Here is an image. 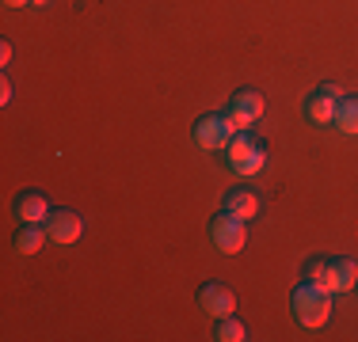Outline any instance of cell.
I'll return each mask as SVG.
<instances>
[{"label":"cell","mask_w":358,"mask_h":342,"mask_svg":"<svg viewBox=\"0 0 358 342\" xmlns=\"http://www.w3.org/2000/svg\"><path fill=\"white\" fill-rule=\"evenodd\" d=\"M84 232V221L76 217L73 209H50V217H46V236H50V244H62V247H69L76 244Z\"/></svg>","instance_id":"cell-6"},{"label":"cell","mask_w":358,"mask_h":342,"mask_svg":"<svg viewBox=\"0 0 358 342\" xmlns=\"http://www.w3.org/2000/svg\"><path fill=\"white\" fill-rule=\"evenodd\" d=\"M233 141V126H229L225 114H202L194 122V144L206 152H217V149H229Z\"/></svg>","instance_id":"cell-5"},{"label":"cell","mask_w":358,"mask_h":342,"mask_svg":"<svg viewBox=\"0 0 358 342\" xmlns=\"http://www.w3.org/2000/svg\"><path fill=\"white\" fill-rule=\"evenodd\" d=\"M12 61V46H8V42H0V65H8Z\"/></svg>","instance_id":"cell-17"},{"label":"cell","mask_w":358,"mask_h":342,"mask_svg":"<svg viewBox=\"0 0 358 342\" xmlns=\"http://www.w3.org/2000/svg\"><path fill=\"white\" fill-rule=\"evenodd\" d=\"M12 213L20 217V225H46L50 202H46V194H38V191H23V194H15Z\"/></svg>","instance_id":"cell-9"},{"label":"cell","mask_w":358,"mask_h":342,"mask_svg":"<svg viewBox=\"0 0 358 342\" xmlns=\"http://www.w3.org/2000/svg\"><path fill=\"white\" fill-rule=\"evenodd\" d=\"M355 289H358V281H355Z\"/></svg>","instance_id":"cell-19"},{"label":"cell","mask_w":358,"mask_h":342,"mask_svg":"<svg viewBox=\"0 0 358 342\" xmlns=\"http://www.w3.org/2000/svg\"><path fill=\"white\" fill-rule=\"evenodd\" d=\"M289 308H294V320L301 323V327H324L328 315H331V293L320 289L317 281H301V285H294V293H289Z\"/></svg>","instance_id":"cell-1"},{"label":"cell","mask_w":358,"mask_h":342,"mask_svg":"<svg viewBox=\"0 0 358 342\" xmlns=\"http://www.w3.org/2000/svg\"><path fill=\"white\" fill-rule=\"evenodd\" d=\"M331 126H336L339 133H347V137H358V96H343L336 103V118H331Z\"/></svg>","instance_id":"cell-11"},{"label":"cell","mask_w":358,"mask_h":342,"mask_svg":"<svg viewBox=\"0 0 358 342\" xmlns=\"http://www.w3.org/2000/svg\"><path fill=\"white\" fill-rule=\"evenodd\" d=\"M331 274H336V293H351L358 281V262L355 259H331Z\"/></svg>","instance_id":"cell-14"},{"label":"cell","mask_w":358,"mask_h":342,"mask_svg":"<svg viewBox=\"0 0 358 342\" xmlns=\"http://www.w3.org/2000/svg\"><path fill=\"white\" fill-rule=\"evenodd\" d=\"M46 239H50V236H46V228H38V225H23L20 232H15L12 244H15V251H20V255H35L38 247L46 244Z\"/></svg>","instance_id":"cell-12"},{"label":"cell","mask_w":358,"mask_h":342,"mask_svg":"<svg viewBox=\"0 0 358 342\" xmlns=\"http://www.w3.org/2000/svg\"><path fill=\"white\" fill-rule=\"evenodd\" d=\"M199 304L206 308V315L225 320V315L236 312V293L229 285H221V281H206V285L199 289Z\"/></svg>","instance_id":"cell-8"},{"label":"cell","mask_w":358,"mask_h":342,"mask_svg":"<svg viewBox=\"0 0 358 342\" xmlns=\"http://www.w3.org/2000/svg\"><path fill=\"white\" fill-rule=\"evenodd\" d=\"M225 160L236 175H259V171L267 168V149H263L252 133H233V141H229V149H225Z\"/></svg>","instance_id":"cell-2"},{"label":"cell","mask_w":358,"mask_h":342,"mask_svg":"<svg viewBox=\"0 0 358 342\" xmlns=\"http://www.w3.org/2000/svg\"><path fill=\"white\" fill-rule=\"evenodd\" d=\"M214 339L217 342H244V339H248V327H244L241 320H233V315H225V320L217 323Z\"/></svg>","instance_id":"cell-15"},{"label":"cell","mask_w":358,"mask_h":342,"mask_svg":"<svg viewBox=\"0 0 358 342\" xmlns=\"http://www.w3.org/2000/svg\"><path fill=\"white\" fill-rule=\"evenodd\" d=\"M259 114H263V96H259V91H252V88H241V91H236L233 103H229V110H225L233 133H248L252 126L259 122Z\"/></svg>","instance_id":"cell-4"},{"label":"cell","mask_w":358,"mask_h":342,"mask_svg":"<svg viewBox=\"0 0 358 342\" xmlns=\"http://www.w3.org/2000/svg\"><path fill=\"white\" fill-rule=\"evenodd\" d=\"M210 239L217 244V251H221V255H236V251H244V244H248V232H244V221L221 209L217 217L210 221Z\"/></svg>","instance_id":"cell-3"},{"label":"cell","mask_w":358,"mask_h":342,"mask_svg":"<svg viewBox=\"0 0 358 342\" xmlns=\"http://www.w3.org/2000/svg\"><path fill=\"white\" fill-rule=\"evenodd\" d=\"M0 103H12V80H0Z\"/></svg>","instance_id":"cell-16"},{"label":"cell","mask_w":358,"mask_h":342,"mask_svg":"<svg viewBox=\"0 0 358 342\" xmlns=\"http://www.w3.org/2000/svg\"><path fill=\"white\" fill-rule=\"evenodd\" d=\"M305 281H317L320 289L336 293V274H331V259H309V262H305Z\"/></svg>","instance_id":"cell-13"},{"label":"cell","mask_w":358,"mask_h":342,"mask_svg":"<svg viewBox=\"0 0 358 342\" xmlns=\"http://www.w3.org/2000/svg\"><path fill=\"white\" fill-rule=\"evenodd\" d=\"M339 99H343V96H339L336 84H320V88L305 99V114H309V122L313 126H328L331 118H336V103Z\"/></svg>","instance_id":"cell-7"},{"label":"cell","mask_w":358,"mask_h":342,"mask_svg":"<svg viewBox=\"0 0 358 342\" xmlns=\"http://www.w3.org/2000/svg\"><path fill=\"white\" fill-rule=\"evenodd\" d=\"M8 8H23V4H38V0H4Z\"/></svg>","instance_id":"cell-18"},{"label":"cell","mask_w":358,"mask_h":342,"mask_svg":"<svg viewBox=\"0 0 358 342\" xmlns=\"http://www.w3.org/2000/svg\"><path fill=\"white\" fill-rule=\"evenodd\" d=\"M225 213H233V217H241V221H252L255 213H259V198H255L252 191H244V186H233V191L225 194Z\"/></svg>","instance_id":"cell-10"}]
</instances>
